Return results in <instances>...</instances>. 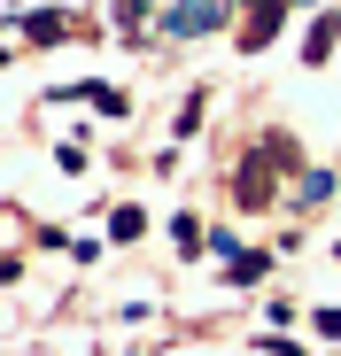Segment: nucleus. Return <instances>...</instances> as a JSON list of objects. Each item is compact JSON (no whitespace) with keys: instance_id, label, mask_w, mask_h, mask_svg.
Segmentation results:
<instances>
[{"instance_id":"f257e3e1","label":"nucleus","mask_w":341,"mask_h":356,"mask_svg":"<svg viewBox=\"0 0 341 356\" xmlns=\"http://www.w3.org/2000/svg\"><path fill=\"white\" fill-rule=\"evenodd\" d=\"M217 24H225V0H179V8L163 16L170 39H194V31H217Z\"/></svg>"},{"instance_id":"f03ea898","label":"nucleus","mask_w":341,"mask_h":356,"mask_svg":"<svg viewBox=\"0 0 341 356\" xmlns=\"http://www.w3.org/2000/svg\"><path fill=\"white\" fill-rule=\"evenodd\" d=\"M54 101H93L101 116H125V93H117V86H63Z\"/></svg>"},{"instance_id":"7ed1b4c3","label":"nucleus","mask_w":341,"mask_h":356,"mask_svg":"<svg viewBox=\"0 0 341 356\" xmlns=\"http://www.w3.org/2000/svg\"><path fill=\"white\" fill-rule=\"evenodd\" d=\"M333 39H341V16H318V24H310V39H303V63H326Z\"/></svg>"},{"instance_id":"20e7f679","label":"nucleus","mask_w":341,"mask_h":356,"mask_svg":"<svg viewBox=\"0 0 341 356\" xmlns=\"http://www.w3.org/2000/svg\"><path fill=\"white\" fill-rule=\"evenodd\" d=\"M140 232H148L140 209H117V217H109V241H140Z\"/></svg>"},{"instance_id":"39448f33","label":"nucleus","mask_w":341,"mask_h":356,"mask_svg":"<svg viewBox=\"0 0 341 356\" xmlns=\"http://www.w3.org/2000/svg\"><path fill=\"white\" fill-rule=\"evenodd\" d=\"M170 241H179L187 256H202V225H194V217H170Z\"/></svg>"},{"instance_id":"423d86ee","label":"nucleus","mask_w":341,"mask_h":356,"mask_svg":"<svg viewBox=\"0 0 341 356\" xmlns=\"http://www.w3.org/2000/svg\"><path fill=\"white\" fill-rule=\"evenodd\" d=\"M318 333H333V341H341V310H318Z\"/></svg>"},{"instance_id":"0eeeda50","label":"nucleus","mask_w":341,"mask_h":356,"mask_svg":"<svg viewBox=\"0 0 341 356\" xmlns=\"http://www.w3.org/2000/svg\"><path fill=\"white\" fill-rule=\"evenodd\" d=\"M287 8H310V0H287Z\"/></svg>"}]
</instances>
